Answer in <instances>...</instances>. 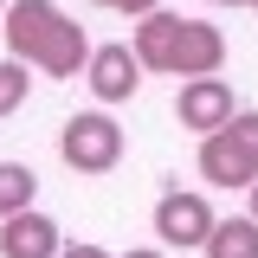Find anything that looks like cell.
Segmentation results:
<instances>
[{
	"mask_svg": "<svg viewBox=\"0 0 258 258\" xmlns=\"http://www.w3.org/2000/svg\"><path fill=\"white\" fill-rule=\"evenodd\" d=\"M7 7H13V0H0V20H7Z\"/></svg>",
	"mask_w": 258,
	"mask_h": 258,
	"instance_id": "e0dca14e",
	"label": "cell"
},
{
	"mask_svg": "<svg viewBox=\"0 0 258 258\" xmlns=\"http://www.w3.org/2000/svg\"><path fill=\"white\" fill-rule=\"evenodd\" d=\"M174 116H181V129H194V136H213L220 123L239 116V110H232V84H226L220 71H213V78H187L181 97H174Z\"/></svg>",
	"mask_w": 258,
	"mask_h": 258,
	"instance_id": "8992f818",
	"label": "cell"
},
{
	"mask_svg": "<svg viewBox=\"0 0 258 258\" xmlns=\"http://www.w3.org/2000/svg\"><path fill=\"white\" fill-rule=\"evenodd\" d=\"M32 194H39V174H32L26 161H0V220H13V213H26Z\"/></svg>",
	"mask_w": 258,
	"mask_h": 258,
	"instance_id": "30bf717a",
	"label": "cell"
},
{
	"mask_svg": "<svg viewBox=\"0 0 258 258\" xmlns=\"http://www.w3.org/2000/svg\"><path fill=\"white\" fill-rule=\"evenodd\" d=\"M220 7H252V0H220Z\"/></svg>",
	"mask_w": 258,
	"mask_h": 258,
	"instance_id": "2e32d148",
	"label": "cell"
},
{
	"mask_svg": "<svg viewBox=\"0 0 258 258\" xmlns=\"http://www.w3.org/2000/svg\"><path fill=\"white\" fill-rule=\"evenodd\" d=\"M32 78H26V58H0V116H13L20 103H26Z\"/></svg>",
	"mask_w": 258,
	"mask_h": 258,
	"instance_id": "8fae6325",
	"label": "cell"
},
{
	"mask_svg": "<svg viewBox=\"0 0 258 258\" xmlns=\"http://www.w3.org/2000/svg\"><path fill=\"white\" fill-rule=\"evenodd\" d=\"M252 220H258V181H252Z\"/></svg>",
	"mask_w": 258,
	"mask_h": 258,
	"instance_id": "9a60e30c",
	"label": "cell"
},
{
	"mask_svg": "<svg viewBox=\"0 0 258 258\" xmlns=\"http://www.w3.org/2000/svg\"><path fill=\"white\" fill-rule=\"evenodd\" d=\"M58 258H110V252H103V245H64Z\"/></svg>",
	"mask_w": 258,
	"mask_h": 258,
	"instance_id": "4fadbf2b",
	"label": "cell"
},
{
	"mask_svg": "<svg viewBox=\"0 0 258 258\" xmlns=\"http://www.w3.org/2000/svg\"><path fill=\"white\" fill-rule=\"evenodd\" d=\"M136 58H142V71H161V78H213L226 64V32L155 7L136 20Z\"/></svg>",
	"mask_w": 258,
	"mask_h": 258,
	"instance_id": "7a4b0ae2",
	"label": "cell"
},
{
	"mask_svg": "<svg viewBox=\"0 0 258 258\" xmlns=\"http://www.w3.org/2000/svg\"><path fill=\"white\" fill-rule=\"evenodd\" d=\"M123 258H168L161 245H136V252H123Z\"/></svg>",
	"mask_w": 258,
	"mask_h": 258,
	"instance_id": "5bb4252c",
	"label": "cell"
},
{
	"mask_svg": "<svg viewBox=\"0 0 258 258\" xmlns=\"http://www.w3.org/2000/svg\"><path fill=\"white\" fill-rule=\"evenodd\" d=\"M64 239H58V220H45L39 207L0 220V258H58Z\"/></svg>",
	"mask_w": 258,
	"mask_h": 258,
	"instance_id": "ba28073f",
	"label": "cell"
},
{
	"mask_svg": "<svg viewBox=\"0 0 258 258\" xmlns=\"http://www.w3.org/2000/svg\"><path fill=\"white\" fill-rule=\"evenodd\" d=\"M7 52L39 64L45 78H78L91 64V39L58 0H13L7 7Z\"/></svg>",
	"mask_w": 258,
	"mask_h": 258,
	"instance_id": "6da1fadb",
	"label": "cell"
},
{
	"mask_svg": "<svg viewBox=\"0 0 258 258\" xmlns=\"http://www.w3.org/2000/svg\"><path fill=\"white\" fill-rule=\"evenodd\" d=\"M200 181H213V187H252L258 181V110H239L232 123L200 136Z\"/></svg>",
	"mask_w": 258,
	"mask_h": 258,
	"instance_id": "3957f363",
	"label": "cell"
},
{
	"mask_svg": "<svg viewBox=\"0 0 258 258\" xmlns=\"http://www.w3.org/2000/svg\"><path fill=\"white\" fill-rule=\"evenodd\" d=\"M84 84H91L97 103H129V97L142 91V58H136V45H97L91 64H84Z\"/></svg>",
	"mask_w": 258,
	"mask_h": 258,
	"instance_id": "52a82bcc",
	"label": "cell"
},
{
	"mask_svg": "<svg viewBox=\"0 0 258 258\" xmlns=\"http://www.w3.org/2000/svg\"><path fill=\"white\" fill-rule=\"evenodd\" d=\"M252 7H258V0H252Z\"/></svg>",
	"mask_w": 258,
	"mask_h": 258,
	"instance_id": "ac0fdd59",
	"label": "cell"
},
{
	"mask_svg": "<svg viewBox=\"0 0 258 258\" xmlns=\"http://www.w3.org/2000/svg\"><path fill=\"white\" fill-rule=\"evenodd\" d=\"M207 258H258V220L245 213V220H220L213 232H207V245H200Z\"/></svg>",
	"mask_w": 258,
	"mask_h": 258,
	"instance_id": "9c48e42d",
	"label": "cell"
},
{
	"mask_svg": "<svg viewBox=\"0 0 258 258\" xmlns=\"http://www.w3.org/2000/svg\"><path fill=\"white\" fill-rule=\"evenodd\" d=\"M58 155H64L71 174H110V168L123 161V129H116V116H103V110H78V116H64Z\"/></svg>",
	"mask_w": 258,
	"mask_h": 258,
	"instance_id": "277c9868",
	"label": "cell"
},
{
	"mask_svg": "<svg viewBox=\"0 0 258 258\" xmlns=\"http://www.w3.org/2000/svg\"><path fill=\"white\" fill-rule=\"evenodd\" d=\"M220 226V213H213V200L207 194H181V187H168L155 200V232H161V245H207V232Z\"/></svg>",
	"mask_w": 258,
	"mask_h": 258,
	"instance_id": "5b68a950",
	"label": "cell"
},
{
	"mask_svg": "<svg viewBox=\"0 0 258 258\" xmlns=\"http://www.w3.org/2000/svg\"><path fill=\"white\" fill-rule=\"evenodd\" d=\"M91 7H110V13H129V20H142V13H155L161 0H91Z\"/></svg>",
	"mask_w": 258,
	"mask_h": 258,
	"instance_id": "7c38bea8",
	"label": "cell"
}]
</instances>
